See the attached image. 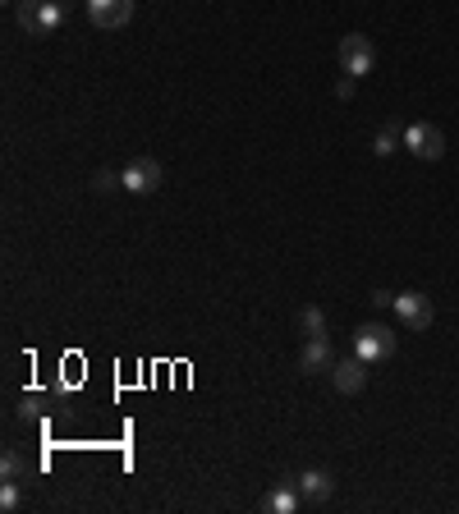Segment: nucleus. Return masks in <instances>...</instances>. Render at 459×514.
Masks as SVG:
<instances>
[{
    "label": "nucleus",
    "mask_w": 459,
    "mask_h": 514,
    "mask_svg": "<svg viewBox=\"0 0 459 514\" xmlns=\"http://www.w3.org/2000/svg\"><path fill=\"white\" fill-rule=\"evenodd\" d=\"M298 487H276V491H267L262 496V514H294L298 509Z\"/></svg>",
    "instance_id": "11"
},
{
    "label": "nucleus",
    "mask_w": 459,
    "mask_h": 514,
    "mask_svg": "<svg viewBox=\"0 0 459 514\" xmlns=\"http://www.w3.org/2000/svg\"><path fill=\"white\" fill-rule=\"evenodd\" d=\"M298 331L308 335V340H313V335H327V317H322V308H303V313H298Z\"/></svg>",
    "instance_id": "12"
},
{
    "label": "nucleus",
    "mask_w": 459,
    "mask_h": 514,
    "mask_svg": "<svg viewBox=\"0 0 459 514\" xmlns=\"http://www.w3.org/2000/svg\"><path fill=\"white\" fill-rule=\"evenodd\" d=\"M336 97L345 102V97H354V79H349V73H345V79H340V88H336Z\"/></svg>",
    "instance_id": "18"
},
{
    "label": "nucleus",
    "mask_w": 459,
    "mask_h": 514,
    "mask_svg": "<svg viewBox=\"0 0 459 514\" xmlns=\"http://www.w3.org/2000/svg\"><path fill=\"white\" fill-rule=\"evenodd\" d=\"M294 487H298V496H303V500H327L336 482H331V473L308 469V473H298V478H294Z\"/></svg>",
    "instance_id": "10"
},
{
    "label": "nucleus",
    "mask_w": 459,
    "mask_h": 514,
    "mask_svg": "<svg viewBox=\"0 0 459 514\" xmlns=\"http://www.w3.org/2000/svg\"><path fill=\"white\" fill-rule=\"evenodd\" d=\"M5 5H19V0H5Z\"/></svg>",
    "instance_id": "19"
},
{
    "label": "nucleus",
    "mask_w": 459,
    "mask_h": 514,
    "mask_svg": "<svg viewBox=\"0 0 459 514\" xmlns=\"http://www.w3.org/2000/svg\"><path fill=\"white\" fill-rule=\"evenodd\" d=\"M24 500V491H19V478H5L0 482V509H15Z\"/></svg>",
    "instance_id": "15"
},
{
    "label": "nucleus",
    "mask_w": 459,
    "mask_h": 514,
    "mask_svg": "<svg viewBox=\"0 0 459 514\" xmlns=\"http://www.w3.org/2000/svg\"><path fill=\"white\" fill-rule=\"evenodd\" d=\"M372 64H376L372 42H367L363 33H349V37L340 42V69L349 73V79H363V73H372Z\"/></svg>",
    "instance_id": "2"
},
{
    "label": "nucleus",
    "mask_w": 459,
    "mask_h": 514,
    "mask_svg": "<svg viewBox=\"0 0 459 514\" xmlns=\"http://www.w3.org/2000/svg\"><path fill=\"white\" fill-rule=\"evenodd\" d=\"M120 175H124V189H129V193H138V198L157 193V189H161V179H166L161 161H151V157H138V161H129Z\"/></svg>",
    "instance_id": "3"
},
{
    "label": "nucleus",
    "mask_w": 459,
    "mask_h": 514,
    "mask_svg": "<svg viewBox=\"0 0 459 514\" xmlns=\"http://www.w3.org/2000/svg\"><path fill=\"white\" fill-rule=\"evenodd\" d=\"M396 142H405V138L396 133V124H386V129H376V138H372V152H376V157H391V152H396Z\"/></svg>",
    "instance_id": "13"
},
{
    "label": "nucleus",
    "mask_w": 459,
    "mask_h": 514,
    "mask_svg": "<svg viewBox=\"0 0 459 514\" xmlns=\"http://www.w3.org/2000/svg\"><path fill=\"white\" fill-rule=\"evenodd\" d=\"M15 19L28 37H51L64 24V10H60V0H19Z\"/></svg>",
    "instance_id": "1"
},
{
    "label": "nucleus",
    "mask_w": 459,
    "mask_h": 514,
    "mask_svg": "<svg viewBox=\"0 0 459 514\" xmlns=\"http://www.w3.org/2000/svg\"><path fill=\"white\" fill-rule=\"evenodd\" d=\"M331 382H336L340 395H358V391L367 386V367H363V358L354 354V358L336 363V367H331Z\"/></svg>",
    "instance_id": "9"
},
{
    "label": "nucleus",
    "mask_w": 459,
    "mask_h": 514,
    "mask_svg": "<svg viewBox=\"0 0 459 514\" xmlns=\"http://www.w3.org/2000/svg\"><path fill=\"white\" fill-rule=\"evenodd\" d=\"M391 349H396V331H386L381 322H372V326H358V335H354V354H358L363 363L386 358Z\"/></svg>",
    "instance_id": "4"
},
{
    "label": "nucleus",
    "mask_w": 459,
    "mask_h": 514,
    "mask_svg": "<svg viewBox=\"0 0 459 514\" xmlns=\"http://www.w3.org/2000/svg\"><path fill=\"white\" fill-rule=\"evenodd\" d=\"M372 308H396V294L391 289H372Z\"/></svg>",
    "instance_id": "17"
},
{
    "label": "nucleus",
    "mask_w": 459,
    "mask_h": 514,
    "mask_svg": "<svg viewBox=\"0 0 459 514\" xmlns=\"http://www.w3.org/2000/svg\"><path fill=\"white\" fill-rule=\"evenodd\" d=\"M88 19L97 28H124L133 19V0H88Z\"/></svg>",
    "instance_id": "6"
},
{
    "label": "nucleus",
    "mask_w": 459,
    "mask_h": 514,
    "mask_svg": "<svg viewBox=\"0 0 459 514\" xmlns=\"http://www.w3.org/2000/svg\"><path fill=\"white\" fill-rule=\"evenodd\" d=\"M93 189H97V193H115V189H124V175H115V170H97V175H93Z\"/></svg>",
    "instance_id": "16"
},
{
    "label": "nucleus",
    "mask_w": 459,
    "mask_h": 514,
    "mask_svg": "<svg viewBox=\"0 0 459 514\" xmlns=\"http://www.w3.org/2000/svg\"><path fill=\"white\" fill-rule=\"evenodd\" d=\"M405 147H409L418 161H436L445 152V133L436 124H409L405 129Z\"/></svg>",
    "instance_id": "5"
},
{
    "label": "nucleus",
    "mask_w": 459,
    "mask_h": 514,
    "mask_svg": "<svg viewBox=\"0 0 459 514\" xmlns=\"http://www.w3.org/2000/svg\"><path fill=\"white\" fill-rule=\"evenodd\" d=\"M336 367V354H331V340L327 335H313L298 354V373H331Z\"/></svg>",
    "instance_id": "8"
},
{
    "label": "nucleus",
    "mask_w": 459,
    "mask_h": 514,
    "mask_svg": "<svg viewBox=\"0 0 459 514\" xmlns=\"http://www.w3.org/2000/svg\"><path fill=\"white\" fill-rule=\"evenodd\" d=\"M396 313L409 331H427L432 326V304L427 294H396Z\"/></svg>",
    "instance_id": "7"
},
{
    "label": "nucleus",
    "mask_w": 459,
    "mask_h": 514,
    "mask_svg": "<svg viewBox=\"0 0 459 514\" xmlns=\"http://www.w3.org/2000/svg\"><path fill=\"white\" fill-rule=\"evenodd\" d=\"M0 478H28V464H24V455H15V451H5V460H0Z\"/></svg>",
    "instance_id": "14"
}]
</instances>
